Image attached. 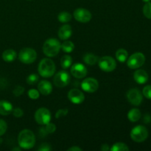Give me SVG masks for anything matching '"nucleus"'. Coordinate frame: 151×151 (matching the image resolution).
<instances>
[{
  "mask_svg": "<svg viewBox=\"0 0 151 151\" xmlns=\"http://www.w3.org/2000/svg\"><path fill=\"white\" fill-rule=\"evenodd\" d=\"M18 142L21 148L25 150L32 148L35 144V134L30 130H23L19 133L18 137Z\"/></svg>",
  "mask_w": 151,
  "mask_h": 151,
  "instance_id": "f257e3e1",
  "label": "nucleus"
},
{
  "mask_svg": "<svg viewBox=\"0 0 151 151\" xmlns=\"http://www.w3.org/2000/svg\"><path fill=\"white\" fill-rule=\"evenodd\" d=\"M61 49V44L56 38H49L43 45V52L47 57H55Z\"/></svg>",
  "mask_w": 151,
  "mask_h": 151,
  "instance_id": "f03ea898",
  "label": "nucleus"
},
{
  "mask_svg": "<svg viewBox=\"0 0 151 151\" xmlns=\"http://www.w3.org/2000/svg\"><path fill=\"white\" fill-rule=\"evenodd\" d=\"M38 71L39 75L43 78H50L55 72V65L51 59L44 58L38 64Z\"/></svg>",
  "mask_w": 151,
  "mask_h": 151,
  "instance_id": "7ed1b4c3",
  "label": "nucleus"
},
{
  "mask_svg": "<svg viewBox=\"0 0 151 151\" xmlns=\"http://www.w3.org/2000/svg\"><path fill=\"white\" fill-rule=\"evenodd\" d=\"M148 137V131L143 125H137L131 131V137L136 142H142Z\"/></svg>",
  "mask_w": 151,
  "mask_h": 151,
  "instance_id": "20e7f679",
  "label": "nucleus"
},
{
  "mask_svg": "<svg viewBox=\"0 0 151 151\" xmlns=\"http://www.w3.org/2000/svg\"><path fill=\"white\" fill-rule=\"evenodd\" d=\"M37 58V53L32 48H24L21 50L19 54V59L22 63L25 64H31Z\"/></svg>",
  "mask_w": 151,
  "mask_h": 151,
  "instance_id": "39448f33",
  "label": "nucleus"
},
{
  "mask_svg": "<svg viewBox=\"0 0 151 151\" xmlns=\"http://www.w3.org/2000/svg\"><path fill=\"white\" fill-rule=\"evenodd\" d=\"M145 62V56L142 52H136L131 55L127 60V65L131 69H139Z\"/></svg>",
  "mask_w": 151,
  "mask_h": 151,
  "instance_id": "423d86ee",
  "label": "nucleus"
},
{
  "mask_svg": "<svg viewBox=\"0 0 151 151\" xmlns=\"http://www.w3.org/2000/svg\"><path fill=\"white\" fill-rule=\"evenodd\" d=\"M97 63L101 70L106 72H112L116 67V60L111 56H103L100 58Z\"/></svg>",
  "mask_w": 151,
  "mask_h": 151,
  "instance_id": "0eeeda50",
  "label": "nucleus"
},
{
  "mask_svg": "<svg viewBox=\"0 0 151 151\" xmlns=\"http://www.w3.org/2000/svg\"><path fill=\"white\" fill-rule=\"evenodd\" d=\"M51 118V113L46 108H40L35 113V119L39 125H46L50 122Z\"/></svg>",
  "mask_w": 151,
  "mask_h": 151,
  "instance_id": "6e6552de",
  "label": "nucleus"
},
{
  "mask_svg": "<svg viewBox=\"0 0 151 151\" xmlns=\"http://www.w3.org/2000/svg\"><path fill=\"white\" fill-rule=\"evenodd\" d=\"M53 81L56 86L59 87V88H63V87L66 86L69 83L70 75L66 71H60L55 75Z\"/></svg>",
  "mask_w": 151,
  "mask_h": 151,
  "instance_id": "1a4fd4ad",
  "label": "nucleus"
},
{
  "mask_svg": "<svg viewBox=\"0 0 151 151\" xmlns=\"http://www.w3.org/2000/svg\"><path fill=\"white\" fill-rule=\"evenodd\" d=\"M127 99L131 104L135 106H139L142 103L143 96L139 89L131 88L127 92Z\"/></svg>",
  "mask_w": 151,
  "mask_h": 151,
  "instance_id": "9d476101",
  "label": "nucleus"
},
{
  "mask_svg": "<svg viewBox=\"0 0 151 151\" xmlns=\"http://www.w3.org/2000/svg\"><path fill=\"white\" fill-rule=\"evenodd\" d=\"M81 88L88 93H94L98 89L99 83L95 78H88L81 83Z\"/></svg>",
  "mask_w": 151,
  "mask_h": 151,
  "instance_id": "9b49d317",
  "label": "nucleus"
},
{
  "mask_svg": "<svg viewBox=\"0 0 151 151\" xmlns=\"http://www.w3.org/2000/svg\"><path fill=\"white\" fill-rule=\"evenodd\" d=\"M73 16L78 22L81 23H88L91 19V13L85 8H78L74 11Z\"/></svg>",
  "mask_w": 151,
  "mask_h": 151,
  "instance_id": "f8f14e48",
  "label": "nucleus"
},
{
  "mask_svg": "<svg viewBox=\"0 0 151 151\" xmlns=\"http://www.w3.org/2000/svg\"><path fill=\"white\" fill-rule=\"evenodd\" d=\"M68 99L74 104H81L85 100V95L81 90L78 88L71 89L68 92Z\"/></svg>",
  "mask_w": 151,
  "mask_h": 151,
  "instance_id": "ddd939ff",
  "label": "nucleus"
},
{
  "mask_svg": "<svg viewBox=\"0 0 151 151\" xmlns=\"http://www.w3.org/2000/svg\"><path fill=\"white\" fill-rule=\"evenodd\" d=\"M71 74L75 78L78 79H81L86 76L87 69L83 64L80 63H76L72 65L71 67Z\"/></svg>",
  "mask_w": 151,
  "mask_h": 151,
  "instance_id": "4468645a",
  "label": "nucleus"
},
{
  "mask_svg": "<svg viewBox=\"0 0 151 151\" xmlns=\"http://www.w3.org/2000/svg\"><path fill=\"white\" fill-rule=\"evenodd\" d=\"M148 75L143 69H137L134 74V81L139 84H145L148 81Z\"/></svg>",
  "mask_w": 151,
  "mask_h": 151,
  "instance_id": "2eb2a0df",
  "label": "nucleus"
},
{
  "mask_svg": "<svg viewBox=\"0 0 151 151\" xmlns=\"http://www.w3.org/2000/svg\"><path fill=\"white\" fill-rule=\"evenodd\" d=\"M38 89L43 95H49L52 91V86L49 81H41L38 84Z\"/></svg>",
  "mask_w": 151,
  "mask_h": 151,
  "instance_id": "dca6fc26",
  "label": "nucleus"
},
{
  "mask_svg": "<svg viewBox=\"0 0 151 151\" xmlns=\"http://www.w3.org/2000/svg\"><path fill=\"white\" fill-rule=\"evenodd\" d=\"M72 29L70 25L64 24L58 30V37L61 40H67L72 36Z\"/></svg>",
  "mask_w": 151,
  "mask_h": 151,
  "instance_id": "f3484780",
  "label": "nucleus"
},
{
  "mask_svg": "<svg viewBox=\"0 0 151 151\" xmlns=\"http://www.w3.org/2000/svg\"><path fill=\"white\" fill-rule=\"evenodd\" d=\"M13 106L7 100H0V114L7 116L13 111Z\"/></svg>",
  "mask_w": 151,
  "mask_h": 151,
  "instance_id": "a211bd4d",
  "label": "nucleus"
},
{
  "mask_svg": "<svg viewBox=\"0 0 151 151\" xmlns=\"http://www.w3.org/2000/svg\"><path fill=\"white\" fill-rule=\"evenodd\" d=\"M16 56H17V54L16 51L11 49L5 50L2 53V59L5 62H8V63L13 61L16 58Z\"/></svg>",
  "mask_w": 151,
  "mask_h": 151,
  "instance_id": "6ab92c4d",
  "label": "nucleus"
},
{
  "mask_svg": "<svg viewBox=\"0 0 151 151\" xmlns=\"http://www.w3.org/2000/svg\"><path fill=\"white\" fill-rule=\"evenodd\" d=\"M141 112L138 109H132L128 113V118L131 122H136L141 118Z\"/></svg>",
  "mask_w": 151,
  "mask_h": 151,
  "instance_id": "aec40b11",
  "label": "nucleus"
},
{
  "mask_svg": "<svg viewBox=\"0 0 151 151\" xmlns=\"http://www.w3.org/2000/svg\"><path fill=\"white\" fill-rule=\"evenodd\" d=\"M98 57L95 55L91 54V53H88V54H86L83 56V61L86 64L90 65V66L95 65L98 62Z\"/></svg>",
  "mask_w": 151,
  "mask_h": 151,
  "instance_id": "412c9836",
  "label": "nucleus"
},
{
  "mask_svg": "<svg viewBox=\"0 0 151 151\" xmlns=\"http://www.w3.org/2000/svg\"><path fill=\"white\" fill-rule=\"evenodd\" d=\"M115 55H116V58L118 61L121 62V63H124L128 58V53L127 50H125V49H119L116 52Z\"/></svg>",
  "mask_w": 151,
  "mask_h": 151,
  "instance_id": "4be33fe9",
  "label": "nucleus"
},
{
  "mask_svg": "<svg viewBox=\"0 0 151 151\" xmlns=\"http://www.w3.org/2000/svg\"><path fill=\"white\" fill-rule=\"evenodd\" d=\"M61 49L64 52L70 53L75 50V44L72 41L65 40L63 44H61Z\"/></svg>",
  "mask_w": 151,
  "mask_h": 151,
  "instance_id": "5701e85b",
  "label": "nucleus"
},
{
  "mask_svg": "<svg viewBox=\"0 0 151 151\" xmlns=\"http://www.w3.org/2000/svg\"><path fill=\"white\" fill-rule=\"evenodd\" d=\"M72 63V58L69 55H63L60 59V65L63 69H67Z\"/></svg>",
  "mask_w": 151,
  "mask_h": 151,
  "instance_id": "b1692460",
  "label": "nucleus"
},
{
  "mask_svg": "<svg viewBox=\"0 0 151 151\" xmlns=\"http://www.w3.org/2000/svg\"><path fill=\"white\" fill-rule=\"evenodd\" d=\"M110 150L111 151H128L129 150V147L123 142H116L112 145Z\"/></svg>",
  "mask_w": 151,
  "mask_h": 151,
  "instance_id": "393cba45",
  "label": "nucleus"
},
{
  "mask_svg": "<svg viewBox=\"0 0 151 151\" xmlns=\"http://www.w3.org/2000/svg\"><path fill=\"white\" fill-rule=\"evenodd\" d=\"M58 19L61 23H67L72 19V15L67 12H61L58 16Z\"/></svg>",
  "mask_w": 151,
  "mask_h": 151,
  "instance_id": "a878e982",
  "label": "nucleus"
},
{
  "mask_svg": "<svg viewBox=\"0 0 151 151\" xmlns=\"http://www.w3.org/2000/svg\"><path fill=\"white\" fill-rule=\"evenodd\" d=\"M143 13L147 19H151V2H146L143 7Z\"/></svg>",
  "mask_w": 151,
  "mask_h": 151,
  "instance_id": "bb28decb",
  "label": "nucleus"
},
{
  "mask_svg": "<svg viewBox=\"0 0 151 151\" xmlns=\"http://www.w3.org/2000/svg\"><path fill=\"white\" fill-rule=\"evenodd\" d=\"M39 77L37 74H31L27 78V83L29 85H34L38 81Z\"/></svg>",
  "mask_w": 151,
  "mask_h": 151,
  "instance_id": "cd10ccee",
  "label": "nucleus"
},
{
  "mask_svg": "<svg viewBox=\"0 0 151 151\" xmlns=\"http://www.w3.org/2000/svg\"><path fill=\"white\" fill-rule=\"evenodd\" d=\"M27 94L29 98L32 99V100H37V99H38L40 95V92L38 91V90L34 89V88L29 89V91H28Z\"/></svg>",
  "mask_w": 151,
  "mask_h": 151,
  "instance_id": "c85d7f7f",
  "label": "nucleus"
},
{
  "mask_svg": "<svg viewBox=\"0 0 151 151\" xmlns=\"http://www.w3.org/2000/svg\"><path fill=\"white\" fill-rule=\"evenodd\" d=\"M143 95L146 97L147 99L151 100V85L146 86L144 88H143Z\"/></svg>",
  "mask_w": 151,
  "mask_h": 151,
  "instance_id": "c756f323",
  "label": "nucleus"
},
{
  "mask_svg": "<svg viewBox=\"0 0 151 151\" xmlns=\"http://www.w3.org/2000/svg\"><path fill=\"white\" fill-rule=\"evenodd\" d=\"M45 129L46 131H47V132L48 133V134H53V133L56 131V125H55V124L49 122V123H47V125H46Z\"/></svg>",
  "mask_w": 151,
  "mask_h": 151,
  "instance_id": "7c9ffc66",
  "label": "nucleus"
},
{
  "mask_svg": "<svg viewBox=\"0 0 151 151\" xmlns=\"http://www.w3.org/2000/svg\"><path fill=\"white\" fill-rule=\"evenodd\" d=\"M7 123L4 122V120L0 119V137L5 134L6 131H7Z\"/></svg>",
  "mask_w": 151,
  "mask_h": 151,
  "instance_id": "2f4dec72",
  "label": "nucleus"
},
{
  "mask_svg": "<svg viewBox=\"0 0 151 151\" xmlns=\"http://www.w3.org/2000/svg\"><path fill=\"white\" fill-rule=\"evenodd\" d=\"M24 91V88L21 86H17L16 88L13 90V94H14L16 97H19L22 94H23Z\"/></svg>",
  "mask_w": 151,
  "mask_h": 151,
  "instance_id": "473e14b6",
  "label": "nucleus"
},
{
  "mask_svg": "<svg viewBox=\"0 0 151 151\" xmlns=\"http://www.w3.org/2000/svg\"><path fill=\"white\" fill-rule=\"evenodd\" d=\"M69 113V111L67 109H59L55 114V118L56 119H58V118L62 117V116H65L67 115V114Z\"/></svg>",
  "mask_w": 151,
  "mask_h": 151,
  "instance_id": "72a5a7b5",
  "label": "nucleus"
},
{
  "mask_svg": "<svg viewBox=\"0 0 151 151\" xmlns=\"http://www.w3.org/2000/svg\"><path fill=\"white\" fill-rule=\"evenodd\" d=\"M12 113H13V116H14L15 117H17V118L22 117V116L24 115L23 110H22V109H20V108H16V109H13Z\"/></svg>",
  "mask_w": 151,
  "mask_h": 151,
  "instance_id": "f704fd0d",
  "label": "nucleus"
},
{
  "mask_svg": "<svg viewBox=\"0 0 151 151\" xmlns=\"http://www.w3.org/2000/svg\"><path fill=\"white\" fill-rule=\"evenodd\" d=\"M52 150V147L50 146V144L48 143H43L39 147H38V150L39 151H50Z\"/></svg>",
  "mask_w": 151,
  "mask_h": 151,
  "instance_id": "c9c22d12",
  "label": "nucleus"
},
{
  "mask_svg": "<svg viewBox=\"0 0 151 151\" xmlns=\"http://www.w3.org/2000/svg\"><path fill=\"white\" fill-rule=\"evenodd\" d=\"M67 150L68 151H82V149L79 147H77V146H73V147L68 149Z\"/></svg>",
  "mask_w": 151,
  "mask_h": 151,
  "instance_id": "e433bc0d",
  "label": "nucleus"
},
{
  "mask_svg": "<svg viewBox=\"0 0 151 151\" xmlns=\"http://www.w3.org/2000/svg\"><path fill=\"white\" fill-rule=\"evenodd\" d=\"M110 150V147H109V146L107 144H103L101 146V150L103 151H108Z\"/></svg>",
  "mask_w": 151,
  "mask_h": 151,
  "instance_id": "4c0bfd02",
  "label": "nucleus"
},
{
  "mask_svg": "<svg viewBox=\"0 0 151 151\" xmlns=\"http://www.w3.org/2000/svg\"><path fill=\"white\" fill-rule=\"evenodd\" d=\"M13 150H18V151H20L21 150V147H15V148L13 149Z\"/></svg>",
  "mask_w": 151,
  "mask_h": 151,
  "instance_id": "58836bf2",
  "label": "nucleus"
},
{
  "mask_svg": "<svg viewBox=\"0 0 151 151\" xmlns=\"http://www.w3.org/2000/svg\"><path fill=\"white\" fill-rule=\"evenodd\" d=\"M142 1H145V2H149V1H151V0H142Z\"/></svg>",
  "mask_w": 151,
  "mask_h": 151,
  "instance_id": "ea45409f",
  "label": "nucleus"
}]
</instances>
